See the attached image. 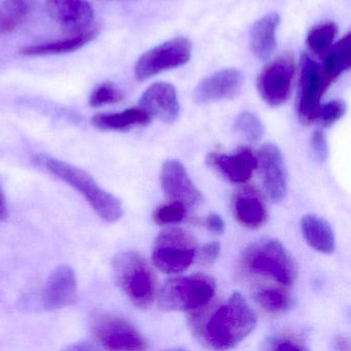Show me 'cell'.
<instances>
[{
	"mask_svg": "<svg viewBox=\"0 0 351 351\" xmlns=\"http://www.w3.org/2000/svg\"><path fill=\"white\" fill-rule=\"evenodd\" d=\"M209 303L191 316V328L205 346L217 350L234 348L256 328V313L238 291L211 307Z\"/></svg>",
	"mask_w": 351,
	"mask_h": 351,
	"instance_id": "1",
	"label": "cell"
},
{
	"mask_svg": "<svg viewBox=\"0 0 351 351\" xmlns=\"http://www.w3.org/2000/svg\"><path fill=\"white\" fill-rule=\"evenodd\" d=\"M34 162L77 190L104 221L112 223L122 217V202L104 190L85 170L46 155H36Z\"/></svg>",
	"mask_w": 351,
	"mask_h": 351,
	"instance_id": "2",
	"label": "cell"
},
{
	"mask_svg": "<svg viewBox=\"0 0 351 351\" xmlns=\"http://www.w3.org/2000/svg\"><path fill=\"white\" fill-rule=\"evenodd\" d=\"M241 265L250 274L268 277L287 287L295 283L298 276L295 258L274 238H264L248 246L242 254Z\"/></svg>",
	"mask_w": 351,
	"mask_h": 351,
	"instance_id": "3",
	"label": "cell"
},
{
	"mask_svg": "<svg viewBox=\"0 0 351 351\" xmlns=\"http://www.w3.org/2000/svg\"><path fill=\"white\" fill-rule=\"evenodd\" d=\"M112 271L129 300L141 309H149L155 300L157 280L145 258L135 252H120L112 261Z\"/></svg>",
	"mask_w": 351,
	"mask_h": 351,
	"instance_id": "4",
	"label": "cell"
},
{
	"mask_svg": "<svg viewBox=\"0 0 351 351\" xmlns=\"http://www.w3.org/2000/svg\"><path fill=\"white\" fill-rule=\"evenodd\" d=\"M217 289L215 279L203 273L168 279L158 295L164 311H195L211 302Z\"/></svg>",
	"mask_w": 351,
	"mask_h": 351,
	"instance_id": "5",
	"label": "cell"
},
{
	"mask_svg": "<svg viewBox=\"0 0 351 351\" xmlns=\"http://www.w3.org/2000/svg\"><path fill=\"white\" fill-rule=\"evenodd\" d=\"M197 242L190 232L182 228L163 230L154 242L152 261L165 274H176L194 262Z\"/></svg>",
	"mask_w": 351,
	"mask_h": 351,
	"instance_id": "6",
	"label": "cell"
},
{
	"mask_svg": "<svg viewBox=\"0 0 351 351\" xmlns=\"http://www.w3.org/2000/svg\"><path fill=\"white\" fill-rule=\"evenodd\" d=\"M92 332L106 350H145L147 343L126 318L95 312L91 317Z\"/></svg>",
	"mask_w": 351,
	"mask_h": 351,
	"instance_id": "7",
	"label": "cell"
},
{
	"mask_svg": "<svg viewBox=\"0 0 351 351\" xmlns=\"http://www.w3.org/2000/svg\"><path fill=\"white\" fill-rule=\"evenodd\" d=\"M192 56V43L186 38H172L145 53L135 66L138 81H145L159 73L186 64Z\"/></svg>",
	"mask_w": 351,
	"mask_h": 351,
	"instance_id": "8",
	"label": "cell"
},
{
	"mask_svg": "<svg viewBox=\"0 0 351 351\" xmlns=\"http://www.w3.org/2000/svg\"><path fill=\"white\" fill-rule=\"evenodd\" d=\"M330 84L326 81L319 65L307 54L301 58L299 97L297 112L303 125L313 124L319 119L320 100Z\"/></svg>",
	"mask_w": 351,
	"mask_h": 351,
	"instance_id": "9",
	"label": "cell"
},
{
	"mask_svg": "<svg viewBox=\"0 0 351 351\" xmlns=\"http://www.w3.org/2000/svg\"><path fill=\"white\" fill-rule=\"evenodd\" d=\"M295 64L289 56L279 57L269 63L258 77V93L271 106H280L287 101L291 92Z\"/></svg>",
	"mask_w": 351,
	"mask_h": 351,
	"instance_id": "10",
	"label": "cell"
},
{
	"mask_svg": "<svg viewBox=\"0 0 351 351\" xmlns=\"http://www.w3.org/2000/svg\"><path fill=\"white\" fill-rule=\"evenodd\" d=\"M160 182L162 190L170 202L178 203L186 209L196 207L202 201L200 191L178 160H168L163 164Z\"/></svg>",
	"mask_w": 351,
	"mask_h": 351,
	"instance_id": "11",
	"label": "cell"
},
{
	"mask_svg": "<svg viewBox=\"0 0 351 351\" xmlns=\"http://www.w3.org/2000/svg\"><path fill=\"white\" fill-rule=\"evenodd\" d=\"M256 168L260 169L263 184L273 202L287 196V174L282 153L277 145L265 143L256 154Z\"/></svg>",
	"mask_w": 351,
	"mask_h": 351,
	"instance_id": "12",
	"label": "cell"
},
{
	"mask_svg": "<svg viewBox=\"0 0 351 351\" xmlns=\"http://www.w3.org/2000/svg\"><path fill=\"white\" fill-rule=\"evenodd\" d=\"M45 3L53 19L69 34L92 28L94 11L88 0H45Z\"/></svg>",
	"mask_w": 351,
	"mask_h": 351,
	"instance_id": "13",
	"label": "cell"
},
{
	"mask_svg": "<svg viewBox=\"0 0 351 351\" xmlns=\"http://www.w3.org/2000/svg\"><path fill=\"white\" fill-rule=\"evenodd\" d=\"M243 75L235 69H223L205 77L194 91L195 101L205 104L237 97L243 87Z\"/></svg>",
	"mask_w": 351,
	"mask_h": 351,
	"instance_id": "14",
	"label": "cell"
},
{
	"mask_svg": "<svg viewBox=\"0 0 351 351\" xmlns=\"http://www.w3.org/2000/svg\"><path fill=\"white\" fill-rule=\"evenodd\" d=\"M77 280L69 265H61L49 276L43 291V305L47 310L69 307L77 301Z\"/></svg>",
	"mask_w": 351,
	"mask_h": 351,
	"instance_id": "15",
	"label": "cell"
},
{
	"mask_svg": "<svg viewBox=\"0 0 351 351\" xmlns=\"http://www.w3.org/2000/svg\"><path fill=\"white\" fill-rule=\"evenodd\" d=\"M151 118L164 123L176 122L180 117V106L176 88L167 83H156L145 90L139 102Z\"/></svg>",
	"mask_w": 351,
	"mask_h": 351,
	"instance_id": "16",
	"label": "cell"
},
{
	"mask_svg": "<svg viewBox=\"0 0 351 351\" xmlns=\"http://www.w3.org/2000/svg\"><path fill=\"white\" fill-rule=\"evenodd\" d=\"M207 164L221 172L226 178L236 184H243L252 178L256 168V156L247 147L240 149L233 155L213 153L207 157Z\"/></svg>",
	"mask_w": 351,
	"mask_h": 351,
	"instance_id": "17",
	"label": "cell"
},
{
	"mask_svg": "<svg viewBox=\"0 0 351 351\" xmlns=\"http://www.w3.org/2000/svg\"><path fill=\"white\" fill-rule=\"evenodd\" d=\"M233 213L240 225L248 229H256L264 225L267 221L266 204L260 193L254 188L240 189L234 195Z\"/></svg>",
	"mask_w": 351,
	"mask_h": 351,
	"instance_id": "18",
	"label": "cell"
},
{
	"mask_svg": "<svg viewBox=\"0 0 351 351\" xmlns=\"http://www.w3.org/2000/svg\"><path fill=\"white\" fill-rule=\"evenodd\" d=\"M280 18L271 13L261 18L252 25L250 32V50L260 60H268L276 48V30Z\"/></svg>",
	"mask_w": 351,
	"mask_h": 351,
	"instance_id": "19",
	"label": "cell"
},
{
	"mask_svg": "<svg viewBox=\"0 0 351 351\" xmlns=\"http://www.w3.org/2000/svg\"><path fill=\"white\" fill-rule=\"evenodd\" d=\"M98 30L90 28L87 32L81 34H69L67 38L61 40H52V42L42 43V44L32 45L24 47L20 53L24 56H50V55L66 54L75 52L89 44L97 36Z\"/></svg>",
	"mask_w": 351,
	"mask_h": 351,
	"instance_id": "20",
	"label": "cell"
},
{
	"mask_svg": "<svg viewBox=\"0 0 351 351\" xmlns=\"http://www.w3.org/2000/svg\"><path fill=\"white\" fill-rule=\"evenodd\" d=\"M301 230L306 242L322 254H332L335 250V234L328 221L315 215L302 217Z\"/></svg>",
	"mask_w": 351,
	"mask_h": 351,
	"instance_id": "21",
	"label": "cell"
},
{
	"mask_svg": "<svg viewBox=\"0 0 351 351\" xmlns=\"http://www.w3.org/2000/svg\"><path fill=\"white\" fill-rule=\"evenodd\" d=\"M152 118L141 108H132L114 114H98L92 123L101 130L127 131L137 126H145Z\"/></svg>",
	"mask_w": 351,
	"mask_h": 351,
	"instance_id": "22",
	"label": "cell"
},
{
	"mask_svg": "<svg viewBox=\"0 0 351 351\" xmlns=\"http://www.w3.org/2000/svg\"><path fill=\"white\" fill-rule=\"evenodd\" d=\"M38 0H5L0 15V32L11 34L23 26L34 15Z\"/></svg>",
	"mask_w": 351,
	"mask_h": 351,
	"instance_id": "23",
	"label": "cell"
},
{
	"mask_svg": "<svg viewBox=\"0 0 351 351\" xmlns=\"http://www.w3.org/2000/svg\"><path fill=\"white\" fill-rule=\"evenodd\" d=\"M322 69V75L328 84L350 69V34H347L326 54Z\"/></svg>",
	"mask_w": 351,
	"mask_h": 351,
	"instance_id": "24",
	"label": "cell"
},
{
	"mask_svg": "<svg viewBox=\"0 0 351 351\" xmlns=\"http://www.w3.org/2000/svg\"><path fill=\"white\" fill-rule=\"evenodd\" d=\"M337 34L338 28L334 22H324L310 30L306 44L314 56L324 57L332 47Z\"/></svg>",
	"mask_w": 351,
	"mask_h": 351,
	"instance_id": "25",
	"label": "cell"
},
{
	"mask_svg": "<svg viewBox=\"0 0 351 351\" xmlns=\"http://www.w3.org/2000/svg\"><path fill=\"white\" fill-rule=\"evenodd\" d=\"M256 303L271 314H280L289 307V295L280 289H261L254 295Z\"/></svg>",
	"mask_w": 351,
	"mask_h": 351,
	"instance_id": "26",
	"label": "cell"
},
{
	"mask_svg": "<svg viewBox=\"0 0 351 351\" xmlns=\"http://www.w3.org/2000/svg\"><path fill=\"white\" fill-rule=\"evenodd\" d=\"M234 128L242 137L252 143H258L265 133L262 121L250 112H241L236 119Z\"/></svg>",
	"mask_w": 351,
	"mask_h": 351,
	"instance_id": "27",
	"label": "cell"
},
{
	"mask_svg": "<svg viewBox=\"0 0 351 351\" xmlns=\"http://www.w3.org/2000/svg\"><path fill=\"white\" fill-rule=\"evenodd\" d=\"M123 99L120 90L112 83H102L92 91L89 98L90 106L93 108L114 104Z\"/></svg>",
	"mask_w": 351,
	"mask_h": 351,
	"instance_id": "28",
	"label": "cell"
},
{
	"mask_svg": "<svg viewBox=\"0 0 351 351\" xmlns=\"http://www.w3.org/2000/svg\"><path fill=\"white\" fill-rule=\"evenodd\" d=\"M186 208L178 203L170 202L161 205L153 213L154 221L159 226L180 223L184 219Z\"/></svg>",
	"mask_w": 351,
	"mask_h": 351,
	"instance_id": "29",
	"label": "cell"
},
{
	"mask_svg": "<svg viewBox=\"0 0 351 351\" xmlns=\"http://www.w3.org/2000/svg\"><path fill=\"white\" fill-rule=\"evenodd\" d=\"M346 112V104L343 100H332L320 108L319 118L324 127H330L343 118Z\"/></svg>",
	"mask_w": 351,
	"mask_h": 351,
	"instance_id": "30",
	"label": "cell"
},
{
	"mask_svg": "<svg viewBox=\"0 0 351 351\" xmlns=\"http://www.w3.org/2000/svg\"><path fill=\"white\" fill-rule=\"evenodd\" d=\"M312 149L316 158L319 161L324 162L328 157V141H326V135L322 130H316L312 135L311 139Z\"/></svg>",
	"mask_w": 351,
	"mask_h": 351,
	"instance_id": "31",
	"label": "cell"
},
{
	"mask_svg": "<svg viewBox=\"0 0 351 351\" xmlns=\"http://www.w3.org/2000/svg\"><path fill=\"white\" fill-rule=\"evenodd\" d=\"M221 252V244L219 242H209L205 244L200 252V260L204 265H211L219 258Z\"/></svg>",
	"mask_w": 351,
	"mask_h": 351,
	"instance_id": "32",
	"label": "cell"
},
{
	"mask_svg": "<svg viewBox=\"0 0 351 351\" xmlns=\"http://www.w3.org/2000/svg\"><path fill=\"white\" fill-rule=\"evenodd\" d=\"M271 345H272L271 346L272 350H305V347L300 341H298L297 339L289 338V337L275 339Z\"/></svg>",
	"mask_w": 351,
	"mask_h": 351,
	"instance_id": "33",
	"label": "cell"
},
{
	"mask_svg": "<svg viewBox=\"0 0 351 351\" xmlns=\"http://www.w3.org/2000/svg\"><path fill=\"white\" fill-rule=\"evenodd\" d=\"M205 225H206L207 229L213 232V234L223 235L225 233V221H223V217L217 213H210V215H207L206 219H205Z\"/></svg>",
	"mask_w": 351,
	"mask_h": 351,
	"instance_id": "34",
	"label": "cell"
},
{
	"mask_svg": "<svg viewBox=\"0 0 351 351\" xmlns=\"http://www.w3.org/2000/svg\"><path fill=\"white\" fill-rule=\"evenodd\" d=\"M8 215H9V210H8L7 199L3 189L0 186V221H5Z\"/></svg>",
	"mask_w": 351,
	"mask_h": 351,
	"instance_id": "35",
	"label": "cell"
}]
</instances>
